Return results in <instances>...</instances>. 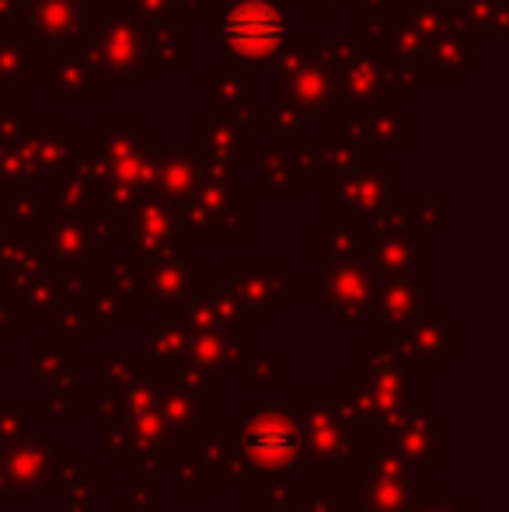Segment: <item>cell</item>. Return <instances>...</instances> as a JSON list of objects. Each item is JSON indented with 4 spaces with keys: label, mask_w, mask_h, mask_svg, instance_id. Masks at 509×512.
<instances>
[{
    "label": "cell",
    "mask_w": 509,
    "mask_h": 512,
    "mask_svg": "<svg viewBox=\"0 0 509 512\" xmlns=\"http://www.w3.org/2000/svg\"><path fill=\"white\" fill-rule=\"evenodd\" d=\"M381 450V425L356 411L346 387H304L300 394V464L332 474L339 464H363Z\"/></svg>",
    "instance_id": "1"
},
{
    "label": "cell",
    "mask_w": 509,
    "mask_h": 512,
    "mask_svg": "<svg viewBox=\"0 0 509 512\" xmlns=\"http://www.w3.org/2000/svg\"><path fill=\"white\" fill-rule=\"evenodd\" d=\"M238 443L255 478L286 474L300 464V405L290 401H241Z\"/></svg>",
    "instance_id": "2"
},
{
    "label": "cell",
    "mask_w": 509,
    "mask_h": 512,
    "mask_svg": "<svg viewBox=\"0 0 509 512\" xmlns=\"http://www.w3.org/2000/svg\"><path fill=\"white\" fill-rule=\"evenodd\" d=\"M429 366L408 370H353L346 394L356 411L391 429L408 415H429Z\"/></svg>",
    "instance_id": "3"
},
{
    "label": "cell",
    "mask_w": 509,
    "mask_h": 512,
    "mask_svg": "<svg viewBox=\"0 0 509 512\" xmlns=\"http://www.w3.org/2000/svg\"><path fill=\"white\" fill-rule=\"evenodd\" d=\"M53 446L42 436H18L0 439V464L7 474V488H11L14 499H32V495H46L56 485L53 471Z\"/></svg>",
    "instance_id": "4"
},
{
    "label": "cell",
    "mask_w": 509,
    "mask_h": 512,
    "mask_svg": "<svg viewBox=\"0 0 509 512\" xmlns=\"http://www.w3.org/2000/svg\"><path fill=\"white\" fill-rule=\"evenodd\" d=\"M384 446L415 467H440L447 460V422L433 415H408L398 425L384 429Z\"/></svg>",
    "instance_id": "5"
},
{
    "label": "cell",
    "mask_w": 509,
    "mask_h": 512,
    "mask_svg": "<svg viewBox=\"0 0 509 512\" xmlns=\"http://www.w3.org/2000/svg\"><path fill=\"white\" fill-rule=\"evenodd\" d=\"M161 380H157V408L164 415V425L175 436V446L189 436H203L206 432V387L203 384H182V380H171L168 373L157 366Z\"/></svg>",
    "instance_id": "6"
},
{
    "label": "cell",
    "mask_w": 509,
    "mask_h": 512,
    "mask_svg": "<svg viewBox=\"0 0 509 512\" xmlns=\"http://www.w3.org/2000/svg\"><path fill=\"white\" fill-rule=\"evenodd\" d=\"M147 359H116L102 356L95 366V401L98 415H123L126 401L133 398L136 384L143 380Z\"/></svg>",
    "instance_id": "7"
},
{
    "label": "cell",
    "mask_w": 509,
    "mask_h": 512,
    "mask_svg": "<svg viewBox=\"0 0 509 512\" xmlns=\"http://www.w3.org/2000/svg\"><path fill=\"white\" fill-rule=\"evenodd\" d=\"M199 460H203L210 485H220V481L248 485V481H255L252 464H248L238 436H231V432H203L199 436Z\"/></svg>",
    "instance_id": "8"
},
{
    "label": "cell",
    "mask_w": 509,
    "mask_h": 512,
    "mask_svg": "<svg viewBox=\"0 0 509 512\" xmlns=\"http://www.w3.org/2000/svg\"><path fill=\"white\" fill-rule=\"evenodd\" d=\"M227 39L245 53H265L279 42V18L276 11L262 4H248L227 21Z\"/></svg>",
    "instance_id": "9"
},
{
    "label": "cell",
    "mask_w": 509,
    "mask_h": 512,
    "mask_svg": "<svg viewBox=\"0 0 509 512\" xmlns=\"http://www.w3.org/2000/svg\"><path fill=\"white\" fill-rule=\"evenodd\" d=\"M171 474H175V495L178 499H206L210 495V481H206L203 460H199V436H189L171 450L168 460Z\"/></svg>",
    "instance_id": "10"
},
{
    "label": "cell",
    "mask_w": 509,
    "mask_h": 512,
    "mask_svg": "<svg viewBox=\"0 0 509 512\" xmlns=\"http://www.w3.org/2000/svg\"><path fill=\"white\" fill-rule=\"evenodd\" d=\"M311 492L314 481H290L283 474H272V478H258L252 499L272 512H300Z\"/></svg>",
    "instance_id": "11"
},
{
    "label": "cell",
    "mask_w": 509,
    "mask_h": 512,
    "mask_svg": "<svg viewBox=\"0 0 509 512\" xmlns=\"http://www.w3.org/2000/svg\"><path fill=\"white\" fill-rule=\"evenodd\" d=\"M238 384L241 387H286L290 384V363L283 356H258V352H248L238 366Z\"/></svg>",
    "instance_id": "12"
},
{
    "label": "cell",
    "mask_w": 509,
    "mask_h": 512,
    "mask_svg": "<svg viewBox=\"0 0 509 512\" xmlns=\"http://www.w3.org/2000/svg\"><path fill=\"white\" fill-rule=\"evenodd\" d=\"M81 373V359L63 356L60 342H35L32 345V380L35 384H53L63 377H77Z\"/></svg>",
    "instance_id": "13"
},
{
    "label": "cell",
    "mask_w": 509,
    "mask_h": 512,
    "mask_svg": "<svg viewBox=\"0 0 509 512\" xmlns=\"http://www.w3.org/2000/svg\"><path fill=\"white\" fill-rule=\"evenodd\" d=\"M63 512H95L98 499V471L91 464H81L63 481Z\"/></svg>",
    "instance_id": "14"
},
{
    "label": "cell",
    "mask_w": 509,
    "mask_h": 512,
    "mask_svg": "<svg viewBox=\"0 0 509 512\" xmlns=\"http://www.w3.org/2000/svg\"><path fill=\"white\" fill-rule=\"evenodd\" d=\"M126 509L129 512H161V488L154 474L126 467Z\"/></svg>",
    "instance_id": "15"
},
{
    "label": "cell",
    "mask_w": 509,
    "mask_h": 512,
    "mask_svg": "<svg viewBox=\"0 0 509 512\" xmlns=\"http://www.w3.org/2000/svg\"><path fill=\"white\" fill-rule=\"evenodd\" d=\"M49 394H46V408L53 418H81L84 411V391L77 384V377H63V380H53L46 384Z\"/></svg>",
    "instance_id": "16"
},
{
    "label": "cell",
    "mask_w": 509,
    "mask_h": 512,
    "mask_svg": "<svg viewBox=\"0 0 509 512\" xmlns=\"http://www.w3.org/2000/svg\"><path fill=\"white\" fill-rule=\"evenodd\" d=\"M98 436H102V446L109 453V460L116 467H126L129 460V446H133V436H129V425L123 415H98Z\"/></svg>",
    "instance_id": "17"
},
{
    "label": "cell",
    "mask_w": 509,
    "mask_h": 512,
    "mask_svg": "<svg viewBox=\"0 0 509 512\" xmlns=\"http://www.w3.org/2000/svg\"><path fill=\"white\" fill-rule=\"evenodd\" d=\"M408 366H426L419 356L405 349V345H384V342H367V366L363 370H408Z\"/></svg>",
    "instance_id": "18"
},
{
    "label": "cell",
    "mask_w": 509,
    "mask_h": 512,
    "mask_svg": "<svg viewBox=\"0 0 509 512\" xmlns=\"http://www.w3.org/2000/svg\"><path fill=\"white\" fill-rule=\"evenodd\" d=\"M478 509V502L475 499H450L447 492L443 495H426V499H412L408 502V509L405 512H475Z\"/></svg>",
    "instance_id": "19"
},
{
    "label": "cell",
    "mask_w": 509,
    "mask_h": 512,
    "mask_svg": "<svg viewBox=\"0 0 509 512\" xmlns=\"http://www.w3.org/2000/svg\"><path fill=\"white\" fill-rule=\"evenodd\" d=\"M28 422H32V418L25 415V408H21V401H18V405H0V439L18 436V432H25V429H28Z\"/></svg>",
    "instance_id": "20"
},
{
    "label": "cell",
    "mask_w": 509,
    "mask_h": 512,
    "mask_svg": "<svg viewBox=\"0 0 509 512\" xmlns=\"http://www.w3.org/2000/svg\"><path fill=\"white\" fill-rule=\"evenodd\" d=\"M84 464V453L81 450H56L53 453V471H56V481H67L77 467Z\"/></svg>",
    "instance_id": "21"
}]
</instances>
